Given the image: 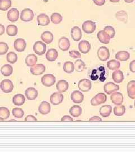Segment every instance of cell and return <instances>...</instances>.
Returning <instances> with one entry per match:
<instances>
[{"label": "cell", "instance_id": "25", "mask_svg": "<svg viewBox=\"0 0 135 152\" xmlns=\"http://www.w3.org/2000/svg\"><path fill=\"white\" fill-rule=\"evenodd\" d=\"M112 112V107L110 105H105L102 106L99 110L100 115L104 118L108 117Z\"/></svg>", "mask_w": 135, "mask_h": 152}, {"label": "cell", "instance_id": "37", "mask_svg": "<svg viewBox=\"0 0 135 152\" xmlns=\"http://www.w3.org/2000/svg\"><path fill=\"white\" fill-rule=\"evenodd\" d=\"M63 70L66 73H72L74 70V65L73 62L68 61L64 63L63 65Z\"/></svg>", "mask_w": 135, "mask_h": 152}, {"label": "cell", "instance_id": "8", "mask_svg": "<svg viewBox=\"0 0 135 152\" xmlns=\"http://www.w3.org/2000/svg\"><path fill=\"white\" fill-rule=\"evenodd\" d=\"M92 87L91 81L88 79H82L78 82V88L82 92H88Z\"/></svg>", "mask_w": 135, "mask_h": 152}, {"label": "cell", "instance_id": "39", "mask_svg": "<svg viewBox=\"0 0 135 152\" xmlns=\"http://www.w3.org/2000/svg\"><path fill=\"white\" fill-rule=\"evenodd\" d=\"M11 6V0H0V10L6 11Z\"/></svg>", "mask_w": 135, "mask_h": 152}, {"label": "cell", "instance_id": "55", "mask_svg": "<svg viewBox=\"0 0 135 152\" xmlns=\"http://www.w3.org/2000/svg\"><path fill=\"white\" fill-rule=\"evenodd\" d=\"M111 2H113V3H117L120 1V0H109Z\"/></svg>", "mask_w": 135, "mask_h": 152}, {"label": "cell", "instance_id": "29", "mask_svg": "<svg viewBox=\"0 0 135 152\" xmlns=\"http://www.w3.org/2000/svg\"><path fill=\"white\" fill-rule=\"evenodd\" d=\"M115 59L122 61H125L130 58V53L126 51H120L115 54Z\"/></svg>", "mask_w": 135, "mask_h": 152}, {"label": "cell", "instance_id": "32", "mask_svg": "<svg viewBox=\"0 0 135 152\" xmlns=\"http://www.w3.org/2000/svg\"><path fill=\"white\" fill-rule=\"evenodd\" d=\"M1 72L3 76L5 77H9L12 74L13 68L9 64H5L1 68Z\"/></svg>", "mask_w": 135, "mask_h": 152}, {"label": "cell", "instance_id": "2", "mask_svg": "<svg viewBox=\"0 0 135 152\" xmlns=\"http://www.w3.org/2000/svg\"><path fill=\"white\" fill-rule=\"evenodd\" d=\"M41 82L46 87H51L56 82V77L52 74H46L41 78Z\"/></svg>", "mask_w": 135, "mask_h": 152}, {"label": "cell", "instance_id": "23", "mask_svg": "<svg viewBox=\"0 0 135 152\" xmlns=\"http://www.w3.org/2000/svg\"><path fill=\"white\" fill-rule=\"evenodd\" d=\"M127 91L129 98L135 99V81H131L127 83Z\"/></svg>", "mask_w": 135, "mask_h": 152}, {"label": "cell", "instance_id": "12", "mask_svg": "<svg viewBox=\"0 0 135 152\" xmlns=\"http://www.w3.org/2000/svg\"><path fill=\"white\" fill-rule=\"evenodd\" d=\"M14 49L18 52H22L27 47V42L23 38H18L14 42Z\"/></svg>", "mask_w": 135, "mask_h": 152}, {"label": "cell", "instance_id": "53", "mask_svg": "<svg viewBox=\"0 0 135 152\" xmlns=\"http://www.w3.org/2000/svg\"><path fill=\"white\" fill-rule=\"evenodd\" d=\"M5 33V27L4 25L0 24V36H2Z\"/></svg>", "mask_w": 135, "mask_h": 152}, {"label": "cell", "instance_id": "10", "mask_svg": "<svg viewBox=\"0 0 135 152\" xmlns=\"http://www.w3.org/2000/svg\"><path fill=\"white\" fill-rule=\"evenodd\" d=\"M46 71V66L42 64H37L31 66L30 69L31 73L33 75H41Z\"/></svg>", "mask_w": 135, "mask_h": 152}, {"label": "cell", "instance_id": "20", "mask_svg": "<svg viewBox=\"0 0 135 152\" xmlns=\"http://www.w3.org/2000/svg\"><path fill=\"white\" fill-rule=\"evenodd\" d=\"M38 111L41 114L43 115L49 114L51 111L50 104L46 101H43L39 105Z\"/></svg>", "mask_w": 135, "mask_h": 152}, {"label": "cell", "instance_id": "31", "mask_svg": "<svg viewBox=\"0 0 135 152\" xmlns=\"http://www.w3.org/2000/svg\"><path fill=\"white\" fill-rule=\"evenodd\" d=\"M38 60V58L36 55L34 54H29L26 58V64L28 66H32L35 65Z\"/></svg>", "mask_w": 135, "mask_h": 152}, {"label": "cell", "instance_id": "49", "mask_svg": "<svg viewBox=\"0 0 135 152\" xmlns=\"http://www.w3.org/2000/svg\"><path fill=\"white\" fill-rule=\"evenodd\" d=\"M130 70L132 73H135V60H132L130 64Z\"/></svg>", "mask_w": 135, "mask_h": 152}, {"label": "cell", "instance_id": "28", "mask_svg": "<svg viewBox=\"0 0 135 152\" xmlns=\"http://www.w3.org/2000/svg\"><path fill=\"white\" fill-rule=\"evenodd\" d=\"M69 88V83L64 80H60L56 84V88L60 93L65 92Z\"/></svg>", "mask_w": 135, "mask_h": 152}, {"label": "cell", "instance_id": "35", "mask_svg": "<svg viewBox=\"0 0 135 152\" xmlns=\"http://www.w3.org/2000/svg\"><path fill=\"white\" fill-rule=\"evenodd\" d=\"M120 66L119 61L115 59L109 60L107 63V67L110 70H117Z\"/></svg>", "mask_w": 135, "mask_h": 152}, {"label": "cell", "instance_id": "11", "mask_svg": "<svg viewBox=\"0 0 135 152\" xmlns=\"http://www.w3.org/2000/svg\"><path fill=\"white\" fill-rule=\"evenodd\" d=\"M70 98L73 103L80 104L82 103L84 100V95L81 91L75 90L71 94Z\"/></svg>", "mask_w": 135, "mask_h": 152}, {"label": "cell", "instance_id": "41", "mask_svg": "<svg viewBox=\"0 0 135 152\" xmlns=\"http://www.w3.org/2000/svg\"><path fill=\"white\" fill-rule=\"evenodd\" d=\"M115 16H116L117 19H118L120 21L124 22L125 23L127 22L128 16H127V14L126 11H123V10L118 11L116 13Z\"/></svg>", "mask_w": 135, "mask_h": 152}, {"label": "cell", "instance_id": "45", "mask_svg": "<svg viewBox=\"0 0 135 152\" xmlns=\"http://www.w3.org/2000/svg\"><path fill=\"white\" fill-rule=\"evenodd\" d=\"M104 31L108 34V35L109 36L110 38H113L114 37V36L115 35V31L114 28L112 27V26H106L104 28Z\"/></svg>", "mask_w": 135, "mask_h": 152}, {"label": "cell", "instance_id": "14", "mask_svg": "<svg viewBox=\"0 0 135 152\" xmlns=\"http://www.w3.org/2000/svg\"><path fill=\"white\" fill-rule=\"evenodd\" d=\"M7 16L10 22H17L19 18V11L16 8H12L8 11Z\"/></svg>", "mask_w": 135, "mask_h": 152}, {"label": "cell", "instance_id": "1", "mask_svg": "<svg viewBox=\"0 0 135 152\" xmlns=\"http://www.w3.org/2000/svg\"><path fill=\"white\" fill-rule=\"evenodd\" d=\"M107 100V96L104 93L100 92L96 95L91 100V104L93 106H97L105 103Z\"/></svg>", "mask_w": 135, "mask_h": 152}, {"label": "cell", "instance_id": "38", "mask_svg": "<svg viewBox=\"0 0 135 152\" xmlns=\"http://www.w3.org/2000/svg\"><path fill=\"white\" fill-rule=\"evenodd\" d=\"M18 29L15 25H9L6 28V33L9 36H15L18 34Z\"/></svg>", "mask_w": 135, "mask_h": 152}, {"label": "cell", "instance_id": "27", "mask_svg": "<svg viewBox=\"0 0 135 152\" xmlns=\"http://www.w3.org/2000/svg\"><path fill=\"white\" fill-rule=\"evenodd\" d=\"M41 38L45 44H50L54 40V35L50 31H45L42 33Z\"/></svg>", "mask_w": 135, "mask_h": 152}, {"label": "cell", "instance_id": "16", "mask_svg": "<svg viewBox=\"0 0 135 152\" xmlns=\"http://www.w3.org/2000/svg\"><path fill=\"white\" fill-rule=\"evenodd\" d=\"M58 46L59 49L62 51L68 50L70 46V42L69 39L66 37H63L60 38L58 42Z\"/></svg>", "mask_w": 135, "mask_h": 152}, {"label": "cell", "instance_id": "40", "mask_svg": "<svg viewBox=\"0 0 135 152\" xmlns=\"http://www.w3.org/2000/svg\"><path fill=\"white\" fill-rule=\"evenodd\" d=\"M7 61L11 64L15 63L18 60V55L14 52H9L6 56Z\"/></svg>", "mask_w": 135, "mask_h": 152}, {"label": "cell", "instance_id": "26", "mask_svg": "<svg viewBox=\"0 0 135 152\" xmlns=\"http://www.w3.org/2000/svg\"><path fill=\"white\" fill-rule=\"evenodd\" d=\"M112 78L114 81L116 83H121L124 80V75L123 72L120 70L117 69L112 73Z\"/></svg>", "mask_w": 135, "mask_h": 152}, {"label": "cell", "instance_id": "34", "mask_svg": "<svg viewBox=\"0 0 135 152\" xmlns=\"http://www.w3.org/2000/svg\"><path fill=\"white\" fill-rule=\"evenodd\" d=\"M74 69L77 72H82L86 68V64L81 59H78L74 62Z\"/></svg>", "mask_w": 135, "mask_h": 152}, {"label": "cell", "instance_id": "56", "mask_svg": "<svg viewBox=\"0 0 135 152\" xmlns=\"http://www.w3.org/2000/svg\"><path fill=\"white\" fill-rule=\"evenodd\" d=\"M5 121V120H4V118H2L0 117V121Z\"/></svg>", "mask_w": 135, "mask_h": 152}, {"label": "cell", "instance_id": "47", "mask_svg": "<svg viewBox=\"0 0 135 152\" xmlns=\"http://www.w3.org/2000/svg\"><path fill=\"white\" fill-rule=\"evenodd\" d=\"M69 54L71 58L73 59H78L81 58V53L76 50H72L69 52Z\"/></svg>", "mask_w": 135, "mask_h": 152}, {"label": "cell", "instance_id": "19", "mask_svg": "<svg viewBox=\"0 0 135 152\" xmlns=\"http://www.w3.org/2000/svg\"><path fill=\"white\" fill-rule=\"evenodd\" d=\"M81 29L77 26L72 28L71 29V37L74 41H79L82 38Z\"/></svg>", "mask_w": 135, "mask_h": 152}, {"label": "cell", "instance_id": "9", "mask_svg": "<svg viewBox=\"0 0 135 152\" xmlns=\"http://www.w3.org/2000/svg\"><path fill=\"white\" fill-rule=\"evenodd\" d=\"M64 100V96L60 92H54L50 96V102L54 105L61 103Z\"/></svg>", "mask_w": 135, "mask_h": 152}, {"label": "cell", "instance_id": "4", "mask_svg": "<svg viewBox=\"0 0 135 152\" xmlns=\"http://www.w3.org/2000/svg\"><path fill=\"white\" fill-rule=\"evenodd\" d=\"M34 16L33 11L30 9H24L20 14V19L22 21L29 22L32 21Z\"/></svg>", "mask_w": 135, "mask_h": 152}, {"label": "cell", "instance_id": "33", "mask_svg": "<svg viewBox=\"0 0 135 152\" xmlns=\"http://www.w3.org/2000/svg\"><path fill=\"white\" fill-rule=\"evenodd\" d=\"M82 109L79 105H73L72 107L69 110V113L73 117H78L82 114Z\"/></svg>", "mask_w": 135, "mask_h": 152}, {"label": "cell", "instance_id": "54", "mask_svg": "<svg viewBox=\"0 0 135 152\" xmlns=\"http://www.w3.org/2000/svg\"><path fill=\"white\" fill-rule=\"evenodd\" d=\"M124 1L127 3H132L134 1V0H124Z\"/></svg>", "mask_w": 135, "mask_h": 152}, {"label": "cell", "instance_id": "24", "mask_svg": "<svg viewBox=\"0 0 135 152\" xmlns=\"http://www.w3.org/2000/svg\"><path fill=\"white\" fill-rule=\"evenodd\" d=\"M58 57V52L55 49H49L46 53V58L49 61H54Z\"/></svg>", "mask_w": 135, "mask_h": 152}, {"label": "cell", "instance_id": "15", "mask_svg": "<svg viewBox=\"0 0 135 152\" xmlns=\"http://www.w3.org/2000/svg\"><path fill=\"white\" fill-rule=\"evenodd\" d=\"M25 95L28 100H34L38 96V91L34 87H29L26 90Z\"/></svg>", "mask_w": 135, "mask_h": 152}, {"label": "cell", "instance_id": "7", "mask_svg": "<svg viewBox=\"0 0 135 152\" xmlns=\"http://www.w3.org/2000/svg\"><path fill=\"white\" fill-rule=\"evenodd\" d=\"M0 88L1 90L5 93H10L14 89V85L12 82L10 80H4L1 82Z\"/></svg>", "mask_w": 135, "mask_h": 152}, {"label": "cell", "instance_id": "48", "mask_svg": "<svg viewBox=\"0 0 135 152\" xmlns=\"http://www.w3.org/2000/svg\"><path fill=\"white\" fill-rule=\"evenodd\" d=\"M25 121L27 122H33V121H37V119L33 115H28L25 118Z\"/></svg>", "mask_w": 135, "mask_h": 152}, {"label": "cell", "instance_id": "5", "mask_svg": "<svg viewBox=\"0 0 135 152\" xmlns=\"http://www.w3.org/2000/svg\"><path fill=\"white\" fill-rule=\"evenodd\" d=\"M82 30L87 34L92 33L96 30V23L91 20H86L82 24Z\"/></svg>", "mask_w": 135, "mask_h": 152}, {"label": "cell", "instance_id": "17", "mask_svg": "<svg viewBox=\"0 0 135 152\" xmlns=\"http://www.w3.org/2000/svg\"><path fill=\"white\" fill-rule=\"evenodd\" d=\"M111 100L116 105H121L123 102V96L120 92H113L111 95Z\"/></svg>", "mask_w": 135, "mask_h": 152}, {"label": "cell", "instance_id": "18", "mask_svg": "<svg viewBox=\"0 0 135 152\" xmlns=\"http://www.w3.org/2000/svg\"><path fill=\"white\" fill-rule=\"evenodd\" d=\"M78 49L82 54H87L91 50V44L86 40H83L78 44Z\"/></svg>", "mask_w": 135, "mask_h": 152}, {"label": "cell", "instance_id": "43", "mask_svg": "<svg viewBox=\"0 0 135 152\" xmlns=\"http://www.w3.org/2000/svg\"><path fill=\"white\" fill-rule=\"evenodd\" d=\"M12 115L17 118H22L24 115V112L22 108H15L12 110Z\"/></svg>", "mask_w": 135, "mask_h": 152}, {"label": "cell", "instance_id": "13", "mask_svg": "<svg viewBox=\"0 0 135 152\" xmlns=\"http://www.w3.org/2000/svg\"><path fill=\"white\" fill-rule=\"evenodd\" d=\"M104 91L106 92L108 95H110L112 93L115 92L119 90V86L118 85L115 84L113 82H109L107 83L104 85Z\"/></svg>", "mask_w": 135, "mask_h": 152}, {"label": "cell", "instance_id": "22", "mask_svg": "<svg viewBox=\"0 0 135 152\" xmlns=\"http://www.w3.org/2000/svg\"><path fill=\"white\" fill-rule=\"evenodd\" d=\"M97 37L99 41L104 44H108L110 42V38L109 36L104 30L97 33Z\"/></svg>", "mask_w": 135, "mask_h": 152}, {"label": "cell", "instance_id": "44", "mask_svg": "<svg viewBox=\"0 0 135 152\" xmlns=\"http://www.w3.org/2000/svg\"><path fill=\"white\" fill-rule=\"evenodd\" d=\"M10 110L6 107L0 108V117L4 118V120L7 119L10 117Z\"/></svg>", "mask_w": 135, "mask_h": 152}, {"label": "cell", "instance_id": "51", "mask_svg": "<svg viewBox=\"0 0 135 152\" xmlns=\"http://www.w3.org/2000/svg\"><path fill=\"white\" fill-rule=\"evenodd\" d=\"M61 121H68V122H69V121H73V119L70 116H69V115H66L63 116V117L61 118Z\"/></svg>", "mask_w": 135, "mask_h": 152}, {"label": "cell", "instance_id": "6", "mask_svg": "<svg viewBox=\"0 0 135 152\" xmlns=\"http://www.w3.org/2000/svg\"><path fill=\"white\" fill-rule=\"evenodd\" d=\"M33 49L36 54L42 55L46 51V45L42 41H37L34 44Z\"/></svg>", "mask_w": 135, "mask_h": 152}, {"label": "cell", "instance_id": "46", "mask_svg": "<svg viewBox=\"0 0 135 152\" xmlns=\"http://www.w3.org/2000/svg\"><path fill=\"white\" fill-rule=\"evenodd\" d=\"M9 50L8 45L4 42H0V55L6 54Z\"/></svg>", "mask_w": 135, "mask_h": 152}, {"label": "cell", "instance_id": "57", "mask_svg": "<svg viewBox=\"0 0 135 152\" xmlns=\"http://www.w3.org/2000/svg\"><path fill=\"white\" fill-rule=\"evenodd\" d=\"M134 105H135V104H134Z\"/></svg>", "mask_w": 135, "mask_h": 152}, {"label": "cell", "instance_id": "52", "mask_svg": "<svg viewBox=\"0 0 135 152\" xmlns=\"http://www.w3.org/2000/svg\"><path fill=\"white\" fill-rule=\"evenodd\" d=\"M89 121H102V119L98 116H93L91 117Z\"/></svg>", "mask_w": 135, "mask_h": 152}, {"label": "cell", "instance_id": "36", "mask_svg": "<svg viewBox=\"0 0 135 152\" xmlns=\"http://www.w3.org/2000/svg\"><path fill=\"white\" fill-rule=\"evenodd\" d=\"M114 114L117 116H122L126 113V107L123 105H117L113 109Z\"/></svg>", "mask_w": 135, "mask_h": 152}, {"label": "cell", "instance_id": "30", "mask_svg": "<svg viewBox=\"0 0 135 152\" xmlns=\"http://www.w3.org/2000/svg\"><path fill=\"white\" fill-rule=\"evenodd\" d=\"M26 102L25 96L22 94H16L12 98V103L18 106H20L23 105Z\"/></svg>", "mask_w": 135, "mask_h": 152}, {"label": "cell", "instance_id": "50", "mask_svg": "<svg viewBox=\"0 0 135 152\" xmlns=\"http://www.w3.org/2000/svg\"><path fill=\"white\" fill-rule=\"evenodd\" d=\"M93 1L97 6H103L105 3V0H93Z\"/></svg>", "mask_w": 135, "mask_h": 152}, {"label": "cell", "instance_id": "21", "mask_svg": "<svg viewBox=\"0 0 135 152\" xmlns=\"http://www.w3.org/2000/svg\"><path fill=\"white\" fill-rule=\"evenodd\" d=\"M38 25L41 26H46L50 24V20L49 16L45 14H41L37 18Z\"/></svg>", "mask_w": 135, "mask_h": 152}, {"label": "cell", "instance_id": "3", "mask_svg": "<svg viewBox=\"0 0 135 152\" xmlns=\"http://www.w3.org/2000/svg\"><path fill=\"white\" fill-rule=\"evenodd\" d=\"M97 57L101 61H105L110 57L109 50L105 46H101L98 49L97 52Z\"/></svg>", "mask_w": 135, "mask_h": 152}, {"label": "cell", "instance_id": "42", "mask_svg": "<svg viewBox=\"0 0 135 152\" xmlns=\"http://www.w3.org/2000/svg\"><path fill=\"white\" fill-rule=\"evenodd\" d=\"M51 20L54 24H59L63 20V16L59 13H53L50 17Z\"/></svg>", "mask_w": 135, "mask_h": 152}]
</instances>
